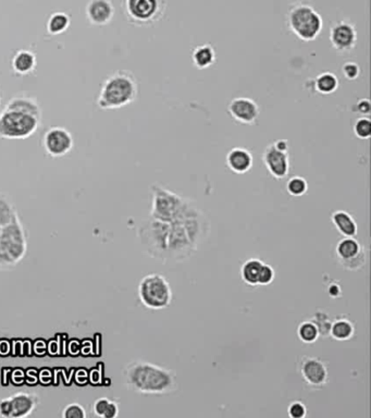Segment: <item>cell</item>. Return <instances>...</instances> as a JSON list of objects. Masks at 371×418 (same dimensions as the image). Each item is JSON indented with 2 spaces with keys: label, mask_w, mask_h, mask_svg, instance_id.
Returning a JSON list of instances; mask_svg holds the SVG:
<instances>
[{
  "label": "cell",
  "mask_w": 371,
  "mask_h": 418,
  "mask_svg": "<svg viewBox=\"0 0 371 418\" xmlns=\"http://www.w3.org/2000/svg\"><path fill=\"white\" fill-rule=\"evenodd\" d=\"M38 403H40V399L33 393H16L11 397L0 400V417H28L35 411Z\"/></svg>",
  "instance_id": "30bf717a"
},
{
  "label": "cell",
  "mask_w": 371,
  "mask_h": 418,
  "mask_svg": "<svg viewBox=\"0 0 371 418\" xmlns=\"http://www.w3.org/2000/svg\"><path fill=\"white\" fill-rule=\"evenodd\" d=\"M167 9V0H123L128 21L138 26H150L160 21Z\"/></svg>",
  "instance_id": "52a82bcc"
},
{
  "label": "cell",
  "mask_w": 371,
  "mask_h": 418,
  "mask_svg": "<svg viewBox=\"0 0 371 418\" xmlns=\"http://www.w3.org/2000/svg\"><path fill=\"white\" fill-rule=\"evenodd\" d=\"M40 119L26 112L5 109L0 115V138L19 140L32 136Z\"/></svg>",
  "instance_id": "ba28073f"
},
{
  "label": "cell",
  "mask_w": 371,
  "mask_h": 418,
  "mask_svg": "<svg viewBox=\"0 0 371 418\" xmlns=\"http://www.w3.org/2000/svg\"><path fill=\"white\" fill-rule=\"evenodd\" d=\"M336 254L338 264L348 271L360 270L367 263L366 250L354 236H344L338 241Z\"/></svg>",
  "instance_id": "9c48e42d"
},
{
  "label": "cell",
  "mask_w": 371,
  "mask_h": 418,
  "mask_svg": "<svg viewBox=\"0 0 371 418\" xmlns=\"http://www.w3.org/2000/svg\"><path fill=\"white\" fill-rule=\"evenodd\" d=\"M28 252V236L18 216L0 228V268L8 269L22 262Z\"/></svg>",
  "instance_id": "3957f363"
},
{
  "label": "cell",
  "mask_w": 371,
  "mask_h": 418,
  "mask_svg": "<svg viewBox=\"0 0 371 418\" xmlns=\"http://www.w3.org/2000/svg\"><path fill=\"white\" fill-rule=\"evenodd\" d=\"M314 87L321 95H330L338 89V79L331 72H323L318 75L314 81Z\"/></svg>",
  "instance_id": "cb8c5ba5"
},
{
  "label": "cell",
  "mask_w": 371,
  "mask_h": 418,
  "mask_svg": "<svg viewBox=\"0 0 371 418\" xmlns=\"http://www.w3.org/2000/svg\"><path fill=\"white\" fill-rule=\"evenodd\" d=\"M228 114L238 123L253 126L260 118V108L254 99L236 97L228 105Z\"/></svg>",
  "instance_id": "9a60e30c"
},
{
  "label": "cell",
  "mask_w": 371,
  "mask_h": 418,
  "mask_svg": "<svg viewBox=\"0 0 371 418\" xmlns=\"http://www.w3.org/2000/svg\"><path fill=\"white\" fill-rule=\"evenodd\" d=\"M285 189H287V193L291 197H303L309 191V183H307V181L303 177L297 175V177H293V178L287 181Z\"/></svg>",
  "instance_id": "f546056e"
},
{
  "label": "cell",
  "mask_w": 371,
  "mask_h": 418,
  "mask_svg": "<svg viewBox=\"0 0 371 418\" xmlns=\"http://www.w3.org/2000/svg\"><path fill=\"white\" fill-rule=\"evenodd\" d=\"M150 194L152 209L150 217L164 221H172L180 217L194 202L160 185H153L150 187Z\"/></svg>",
  "instance_id": "5b68a950"
},
{
  "label": "cell",
  "mask_w": 371,
  "mask_h": 418,
  "mask_svg": "<svg viewBox=\"0 0 371 418\" xmlns=\"http://www.w3.org/2000/svg\"><path fill=\"white\" fill-rule=\"evenodd\" d=\"M264 262L258 258H250L240 267V278L250 287L258 285V275Z\"/></svg>",
  "instance_id": "44dd1931"
},
{
  "label": "cell",
  "mask_w": 371,
  "mask_h": 418,
  "mask_svg": "<svg viewBox=\"0 0 371 418\" xmlns=\"http://www.w3.org/2000/svg\"><path fill=\"white\" fill-rule=\"evenodd\" d=\"M93 414L96 417L115 418L119 415L117 403L108 397H99L93 405Z\"/></svg>",
  "instance_id": "603a6c76"
},
{
  "label": "cell",
  "mask_w": 371,
  "mask_h": 418,
  "mask_svg": "<svg viewBox=\"0 0 371 418\" xmlns=\"http://www.w3.org/2000/svg\"><path fill=\"white\" fill-rule=\"evenodd\" d=\"M355 136L360 140H368L371 136V120L369 117H362L356 119L353 126Z\"/></svg>",
  "instance_id": "4dcf8cb0"
},
{
  "label": "cell",
  "mask_w": 371,
  "mask_h": 418,
  "mask_svg": "<svg viewBox=\"0 0 371 418\" xmlns=\"http://www.w3.org/2000/svg\"><path fill=\"white\" fill-rule=\"evenodd\" d=\"M297 336L304 343H315L319 339V332L311 320H305L297 328Z\"/></svg>",
  "instance_id": "484cf974"
},
{
  "label": "cell",
  "mask_w": 371,
  "mask_h": 418,
  "mask_svg": "<svg viewBox=\"0 0 371 418\" xmlns=\"http://www.w3.org/2000/svg\"><path fill=\"white\" fill-rule=\"evenodd\" d=\"M328 293H329L330 297H333V299H336V297H340L341 295L342 290H341V285H338V282L331 283L328 287Z\"/></svg>",
  "instance_id": "8d00e7d4"
},
{
  "label": "cell",
  "mask_w": 371,
  "mask_h": 418,
  "mask_svg": "<svg viewBox=\"0 0 371 418\" xmlns=\"http://www.w3.org/2000/svg\"><path fill=\"white\" fill-rule=\"evenodd\" d=\"M115 9L110 0H91L87 7V16L95 26H105L111 21Z\"/></svg>",
  "instance_id": "e0dca14e"
},
{
  "label": "cell",
  "mask_w": 371,
  "mask_h": 418,
  "mask_svg": "<svg viewBox=\"0 0 371 418\" xmlns=\"http://www.w3.org/2000/svg\"><path fill=\"white\" fill-rule=\"evenodd\" d=\"M226 164L232 172L244 175L253 168L254 158L250 150L245 148H234L226 157Z\"/></svg>",
  "instance_id": "2e32d148"
},
{
  "label": "cell",
  "mask_w": 371,
  "mask_h": 418,
  "mask_svg": "<svg viewBox=\"0 0 371 418\" xmlns=\"http://www.w3.org/2000/svg\"><path fill=\"white\" fill-rule=\"evenodd\" d=\"M276 278V271L272 266L268 264H262L258 275V285H269Z\"/></svg>",
  "instance_id": "d6a6232c"
},
{
  "label": "cell",
  "mask_w": 371,
  "mask_h": 418,
  "mask_svg": "<svg viewBox=\"0 0 371 418\" xmlns=\"http://www.w3.org/2000/svg\"><path fill=\"white\" fill-rule=\"evenodd\" d=\"M331 221L336 229L343 236H358V226L356 220L345 211H336L332 213Z\"/></svg>",
  "instance_id": "ac0fdd59"
},
{
  "label": "cell",
  "mask_w": 371,
  "mask_h": 418,
  "mask_svg": "<svg viewBox=\"0 0 371 418\" xmlns=\"http://www.w3.org/2000/svg\"><path fill=\"white\" fill-rule=\"evenodd\" d=\"M126 388L140 395H170L177 389V374L172 369L144 361H133L123 369Z\"/></svg>",
  "instance_id": "6da1fadb"
},
{
  "label": "cell",
  "mask_w": 371,
  "mask_h": 418,
  "mask_svg": "<svg viewBox=\"0 0 371 418\" xmlns=\"http://www.w3.org/2000/svg\"><path fill=\"white\" fill-rule=\"evenodd\" d=\"M311 320L315 324L316 327H317L320 336H322V338L330 336V329H331L332 321L333 320L330 317L329 313L323 311V309H319V311L314 314Z\"/></svg>",
  "instance_id": "4316f807"
},
{
  "label": "cell",
  "mask_w": 371,
  "mask_h": 418,
  "mask_svg": "<svg viewBox=\"0 0 371 418\" xmlns=\"http://www.w3.org/2000/svg\"><path fill=\"white\" fill-rule=\"evenodd\" d=\"M19 215L11 202L5 195L0 194V228L5 227L13 221Z\"/></svg>",
  "instance_id": "83f0119b"
},
{
  "label": "cell",
  "mask_w": 371,
  "mask_h": 418,
  "mask_svg": "<svg viewBox=\"0 0 371 418\" xmlns=\"http://www.w3.org/2000/svg\"><path fill=\"white\" fill-rule=\"evenodd\" d=\"M330 43L340 53L352 52L358 44V30L352 22L340 20L330 28Z\"/></svg>",
  "instance_id": "8fae6325"
},
{
  "label": "cell",
  "mask_w": 371,
  "mask_h": 418,
  "mask_svg": "<svg viewBox=\"0 0 371 418\" xmlns=\"http://www.w3.org/2000/svg\"><path fill=\"white\" fill-rule=\"evenodd\" d=\"M140 303L154 311L168 309L172 302V289L166 277L150 273L140 281L138 289Z\"/></svg>",
  "instance_id": "8992f818"
},
{
  "label": "cell",
  "mask_w": 371,
  "mask_h": 418,
  "mask_svg": "<svg viewBox=\"0 0 371 418\" xmlns=\"http://www.w3.org/2000/svg\"><path fill=\"white\" fill-rule=\"evenodd\" d=\"M138 96V83L130 73L118 72L106 79L99 96L103 109H118L133 103Z\"/></svg>",
  "instance_id": "7a4b0ae2"
},
{
  "label": "cell",
  "mask_w": 371,
  "mask_h": 418,
  "mask_svg": "<svg viewBox=\"0 0 371 418\" xmlns=\"http://www.w3.org/2000/svg\"><path fill=\"white\" fill-rule=\"evenodd\" d=\"M217 60L215 48L211 44H204L197 46L192 53L193 65L199 70L211 68Z\"/></svg>",
  "instance_id": "d6986e66"
},
{
  "label": "cell",
  "mask_w": 371,
  "mask_h": 418,
  "mask_svg": "<svg viewBox=\"0 0 371 418\" xmlns=\"http://www.w3.org/2000/svg\"><path fill=\"white\" fill-rule=\"evenodd\" d=\"M287 28L303 42H313L321 33L323 21L321 16L307 4L297 3L289 8Z\"/></svg>",
  "instance_id": "277c9868"
},
{
  "label": "cell",
  "mask_w": 371,
  "mask_h": 418,
  "mask_svg": "<svg viewBox=\"0 0 371 418\" xmlns=\"http://www.w3.org/2000/svg\"><path fill=\"white\" fill-rule=\"evenodd\" d=\"M342 73L348 81H355L360 77V68L358 63L350 61V62L344 63L342 67Z\"/></svg>",
  "instance_id": "836d02e7"
},
{
  "label": "cell",
  "mask_w": 371,
  "mask_h": 418,
  "mask_svg": "<svg viewBox=\"0 0 371 418\" xmlns=\"http://www.w3.org/2000/svg\"><path fill=\"white\" fill-rule=\"evenodd\" d=\"M36 65L35 56L28 50L18 52L12 60V68L20 75H26L33 70Z\"/></svg>",
  "instance_id": "d4e9b609"
},
{
  "label": "cell",
  "mask_w": 371,
  "mask_h": 418,
  "mask_svg": "<svg viewBox=\"0 0 371 418\" xmlns=\"http://www.w3.org/2000/svg\"><path fill=\"white\" fill-rule=\"evenodd\" d=\"M354 111L364 117H368L371 112V101L368 99H360L355 105Z\"/></svg>",
  "instance_id": "d590c367"
},
{
  "label": "cell",
  "mask_w": 371,
  "mask_h": 418,
  "mask_svg": "<svg viewBox=\"0 0 371 418\" xmlns=\"http://www.w3.org/2000/svg\"><path fill=\"white\" fill-rule=\"evenodd\" d=\"M43 145L50 156L61 157L72 150V136L66 128L55 126L45 133Z\"/></svg>",
  "instance_id": "4fadbf2b"
},
{
  "label": "cell",
  "mask_w": 371,
  "mask_h": 418,
  "mask_svg": "<svg viewBox=\"0 0 371 418\" xmlns=\"http://www.w3.org/2000/svg\"><path fill=\"white\" fill-rule=\"evenodd\" d=\"M61 416L63 418H85L87 417V412L84 407L79 403H70L63 409Z\"/></svg>",
  "instance_id": "1f68e13d"
},
{
  "label": "cell",
  "mask_w": 371,
  "mask_h": 418,
  "mask_svg": "<svg viewBox=\"0 0 371 418\" xmlns=\"http://www.w3.org/2000/svg\"><path fill=\"white\" fill-rule=\"evenodd\" d=\"M299 373L311 388L321 389L328 385L329 370L323 361L311 356H303L299 363Z\"/></svg>",
  "instance_id": "7c38bea8"
},
{
  "label": "cell",
  "mask_w": 371,
  "mask_h": 418,
  "mask_svg": "<svg viewBox=\"0 0 371 418\" xmlns=\"http://www.w3.org/2000/svg\"><path fill=\"white\" fill-rule=\"evenodd\" d=\"M262 163L272 178L282 180L289 173V155L287 150H281L275 144L267 146L262 154Z\"/></svg>",
  "instance_id": "5bb4252c"
},
{
  "label": "cell",
  "mask_w": 371,
  "mask_h": 418,
  "mask_svg": "<svg viewBox=\"0 0 371 418\" xmlns=\"http://www.w3.org/2000/svg\"><path fill=\"white\" fill-rule=\"evenodd\" d=\"M355 334V325L348 318H340V319L332 321L330 336L336 341H348L352 339Z\"/></svg>",
  "instance_id": "ffe728a7"
},
{
  "label": "cell",
  "mask_w": 371,
  "mask_h": 418,
  "mask_svg": "<svg viewBox=\"0 0 371 418\" xmlns=\"http://www.w3.org/2000/svg\"><path fill=\"white\" fill-rule=\"evenodd\" d=\"M69 24H70V19L66 13L57 12L50 17V21L47 24V30L52 35H57V34L65 32L68 28Z\"/></svg>",
  "instance_id": "f1b7e54d"
},
{
  "label": "cell",
  "mask_w": 371,
  "mask_h": 418,
  "mask_svg": "<svg viewBox=\"0 0 371 418\" xmlns=\"http://www.w3.org/2000/svg\"><path fill=\"white\" fill-rule=\"evenodd\" d=\"M7 110H14V111H21L28 114V115L35 116L36 118L40 119V109L38 107L36 101L30 97H14L11 101L8 103L7 107L5 108Z\"/></svg>",
  "instance_id": "7402d4cb"
},
{
  "label": "cell",
  "mask_w": 371,
  "mask_h": 418,
  "mask_svg": "<svg viewBox=\"0 0 371 418\" xmlns=\"http://www.w3.org/2000/svg\"><path fill=\"white\" fill-rule=\"evenodd\" d=\"M287 414L291 418H304L307 415V409L301 402H293L287 409Z\"/></svg>",
  "instance_id": "e575fe53"
}]
</instances>
